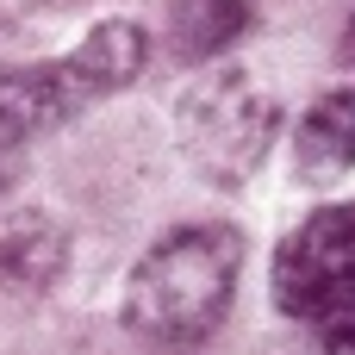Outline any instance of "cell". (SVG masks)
Masks as SVG:
<instances>
[{
    "mask_svg": "<svg viewBox=\"0 0 355 355\" xmlns=\"http://www.w3.org/2000/svg\"><path fill=\"white\" fill-rule=\"evenodd\" d=\"M243 275V231L237 225H181L150 243L125 281V324L150 343H206Z\"/></svg>",
    "mask_w": 355,
    "mask_h": 355,
    "instance_id": "obj_1",
    "label": "cell"
},
{
    "mask_svg": "<svg viewBox=\"0 0 355 355\" xmlns=\"http://www.w3.org/2000/svg\"><path fill=\"white\" fill-rule=\"evenodd\" d=\"M150 56V37L137 19H100L69 56L56 62H19L0 75V137H37L87 112L94 100H112L137 81Z\"/></svg>",
    "mask_w": 355,
    "mask_h": 355,
    "instance_id": "obj_2",
    "label": "cell"
},
{
    "mask_svg": "<svg viewBox=\"0 0 355 355\" xmlns=\"http://www.w3.org/2000/svg\"><path fill=\"white\" fill-rule=\"evenodd\" d=\"M275 131L281 106L250 69H206L175 106V144L187 168H200L218 187H243L262 168Z\"/></svg>",
    "mask_w": 355,
    "mask_h": 355,
    "instance_id": "obj_3",
    "label": "cell"
},
{
    "mask_svg": "<svg viewBox=\"0 0 355 355\" xmlns=\"http://www.w3.org/2000/svg\"><path fill=\"white\" fill-rule=\"evenodd\" d=\"M275 306L318 331L355 318V206H318L281 237Z\"/></svg>",
    "mask_w": 355,
    "mask_h": 355,
    "instance_id": "obj_4",
    "label": "cell"
},
{
    "mask_svg": "<svg viewBox=\"0 0 355 355\" xmlns=\"http://www.w3.org/2000/svg\"><path fill=\"white\" fill-rule=\"evenodd\" d=\"M69 268V231L44 212H12L0 225V287L6 293H50Z\"/></svg>",
    "mask_w": 355,
    "mask_h": 355,
    "instance_id": "obj_5",
    "label": "cell"
},
{
    "mask_svg": "<svg viewBox=\"0 0 355 355\" xmlns=\"http://www.w3.org/2000/svg\"><path fill=\"white\" fill-rule=\"evenodd\" d=\"M355 168V94H324L293 131V175L300 187H331Z\"/></svg>",
    "mask_w": 355,
    "mask_h": 355,
    "instance_id": "obj_6",
    "label": "cell"
},
{
    "mask_svg": "<svg viewBox=\"0 0 355 355\" xmlns=\"http://www.w3.org/2000/svg\"><path fill=\"white\" fill-rule=\"evenodd\" d=\"M250 25H256L250 0H175V50L187 62H206V56L231 50Z\"/></svg>",
    "mask_w": 355,
    "mask_h": 355,
    "instance_id": "obj_7",
    "label": "cell"
},
{
    "mask_svg": "<svg viewBox=\"0 0 355 355\" xmlns=\"http://www.w3.org/2000/svg\"><path fill=\"white\" fill-rule=\"evenodd\" d=\"M324 355H355V318L324 324Z\"/></svg>",
    "mask_w": 355,
    "mask_h": 355,
    "instance_id": "obj_8",
    "label": "cell"
},
{
    "mask_svg": "<svg viewBox=\"0 0 355 355\" xmlns=\"http://www.w3.org/2000/svg\"><path fill=\"white\" fill-rule=\"evenodd\" d=\"M349 50H355V25H349Z\"/></svg>",
    "mask_w": 355,
    "mask_h": 355,
    "instance_id": "obj_9",
    "label": "cell"
},
{
    "mask_svg": "<svg viewBox=\"0 0 355 355\" xmlns=\"http://www.w3.org/2000/svg\"><path fill=\"white\" fill-rule=\"evenodd\" d=\"M0 187H6V168H0Z\"/></svg>",
    "mask_w": 355,
    "mask_h": 355,
    "instance_id": "obj_10",
    "label": "cell"
}]
</instances>
